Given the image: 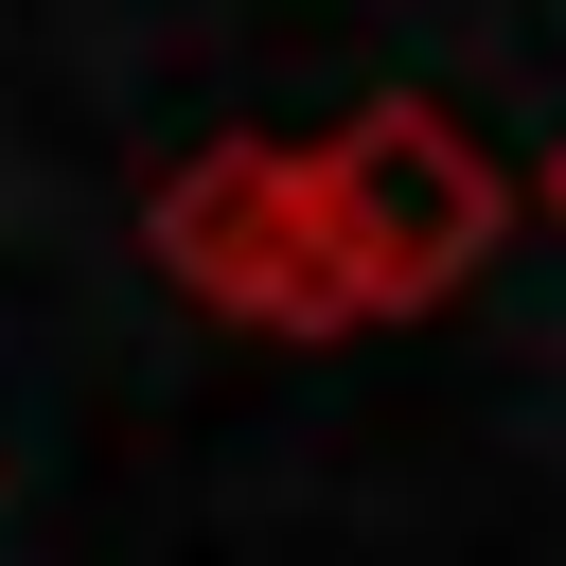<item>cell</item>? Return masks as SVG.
Here are the masks:
<instances>
[{"instance_id":"1","label":"cell","mask_w":566,"mask_h":566,"mask_svg":"<svg viewBox=\"0 0 566 566\" xmlns=\"http://www.w3.org/2000/svg\"><path fill=\"white\" fill-rule=\"evenodd\" d=\"M301 212H318L336 318H424V301H460V283L495 265L513 177H495V142H478L460 106L371 88V106H336V124L301 142Z\"/></svg>"},{"instance_id":"2","label":"cell","mask_w":566,"mask_h":566,"mask_svg":"<svg viewBox=\"0 0 566 566\" xmlns=\"http://www.w3.org/2000/svg\"><path fill=\"white\" fill-rule=\"evenodd\" d=\"M142 248H159L177 301H212L248 336H354L336 265H318V212H301V142H195L142 195Z\"/></svg>"},{"instance_id":"3","label":"cell","mask_w":566,"mask_h":566,"mask_svg":"<svg viewBox=\"0 0 566 566\" xmlns=\"http://www.w3.org/2000/svg\"><path fill=\"white\" fill-rule=\"evenodd\" d=\"M548 230H566V159H548Z\"/></svg>"}]
</instances>
